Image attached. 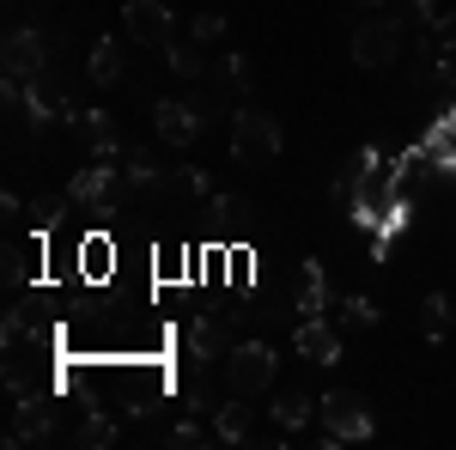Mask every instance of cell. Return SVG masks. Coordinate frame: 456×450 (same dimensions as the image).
<instances>
[{
	"label": "cell",
	"instance_id": "4fadbf2b",
	"mask_svg": "<svg viewBox=\"0 0 456 450\" xmlns=\"http://www.w3.org/2000/svg\"><path fill=\"white\" fill-rule=\"evenodd\" d=\"M292 341H298V353H305L311 365H335V359H341V335H335V329H329L322 316H305Z\"/></svg>",
	"mask_w": 456,
	"mask_h": 450
},
{
	"label": "cell",
	"instance_id": "7a4b0ae2",
	"mask_svg": "<svg viewBox=\"0 0 456 450\" xmlns=\"http://www.w3.org/2000/svg\"><path fill=\"white\" fill-rule=\"evenodd\" d=\"M281 116H268L262 104H244L232 110V159L238 165H268V159H281Z\"/></svg>",
	"mask_w": 456,
	"mask_h": 450
},
{
	"label": "cell",
	"instance_id": "2e32d148",
	"mask_svg": "<svg viewBox=\"0 0 456 450\" xmlns=\"http://www.w3.org/2000/svg\"><path fill=\"white\" fill-rule=\"evenodd\" d=\"M208 372L213 365H195V378L183 383V414H213V408H219V389H213Z\"/></svg>",
	"mask_w": 456,
	"mask_h": 450
},
{
	"label": "cell",
	"instance_id": "7402d4cb",
	"mask_svg": "<svg viewBox=\"0 0 456 450\" xmlns=\"http://www.w3.org/2000/svg\"><path fill=\"white\" fill-rule=\"evenodd\" d=\"M122 171H128V183H134V189H146V183L159 176V159H152L146 146H122Z\"/></svg>",
	"mask_w": 456,
	"mask_h": 450
},
{
	"label": "cell",
	"instance_id": "6da1fadb",
	"mask_svg": "<svg viewBox=\"0 0 456 450\" xmlns=\"http://www.w3.org/2000/svg\"><path fill=\"white\" fill-rule=\"evenodd\" d=\"M316 414H322V432H316V445H322V450L365 445V438L378 432V414H371V402H365L359 389H329V396L316 402Z\"/></svg>",
	"mask_w": 456,
	"mask_h": 450
},
{
	"label": "cell",
	"instance_id": "5bb4252c",
	"mask_svg": "<svg viewBox=\"0 0 456 450\" xmlns=\"http://www.w3.org/2000/svg\"><path fill=\"white\" fill-rule=\"evenodd\" d=\"M213 438H219V445H249V438H256V420H249L244 396H238V402H219V408H213Z\"/></svg>",
	"mask_w": 456,
	"mask_h": 450
},
{
	"label": "cell",
	"instance_id": "8992f818",
	"mask_svg": "<svg viewBox=\"0 0 456 450\" xmlns=\"http://www.w3.org/2000/svg\"><path fill=\"white\" fill-rule=\"evenodd\" d=\"M122 37H134L141 49H171L176 43V19L165 0H128L122 6Z\"/></svg>",
	"mask_w": 456,
	"mask_h": 450
},
{
	"label": "cell",
	"instance_id": "e0dca14e",
	"mask_svg": "<svg viewBox=\"0 0 456 450\" xmlns=\"http://www.w3.org/2000/svg\"><path fill=\"white\" fill-rule=\"evenodd\" d=\"M311 414H316V402L305 396V389H286L281 402H274V426H286V432H305Z\"/></svg>",
	"mask_w": 456,
	"mask_h": 450
},
{
	"label": "cell",
	"instance_id": "4dcf8cb0",
	"mask_svg": "<svg viewBox=\"0 0 456 450\" xmlns=\"http://www.w3.org/2000/svg\"><path fill=\"white\" fill-rule=\"evenodd\" d=\"M432 31H438V43H444V49H456V12H444V19H438Z\"/></svg>",
	"mask_w": 456,
	"mask_h": 450
},
{
	"label": "cell",
	"instance_id": "d6986e66",
	"mask_svg": "<svg viewBox=\"0 0 456 450\" xmlns=\"http://www.w3.org/2000/svg\"><path fill=\"white\" fill-rule=\"evenodd\" d=\"M110 256H116V243H110L104 232L79 238V274H86V280H104L110 274Z\"/></svg>",
	"mask_w": 456,
	"mask_h": 450
},
{
	"label": "cell",
	"instance_id": "7c38bea8",
	"mask_svg": "<svg viewBox=\"0 0 456 450\" xmlns=\"http://www.w3.org/2000/svg\"><path fill=\"white\" fill-rule=\"evenodd\" d=\"M225 353H232L225 323H219V316H201V323L189 329V359H195V365H225Z\"/></svg>",
	"mask_w": 456,
	"mask_h": 450
},
{
	"label": "cell",
	"instance_id": "ac0fdd59",
	"mask_svg": "<svg viewBox=\"0 0 456 450\" xmlns=\"http://www.w3.org/2000/svg\"><path fill=\"white\" fill-rule=\"evenodd\" d=\"M92 86H116L122 79V37H104L98 49H92Z\"/></svg>",
	"mask_w": 456,
	"mask_h": 450
},
{
	"label": "cell",
	"instance_id": "277c9868",
	"mask_svg": "<svg viewBox=\"0 0 456 450\" xmlns=\"http://www.w3.org/2000/svg\"><path fill=\"white\" fill-rule=\"evenodd\" d=\"M6 389H12V396H55L49 353H43V341L31 347V329L6 341Z\"/></svg>",
	"mask_w": 456,
	"mask_h": 450
},
{
	"label": "cell",
	"instance_id": "f1b7e54d",
	"mask_svg": "<svg viewBox=\"0 0 456 450\" xmlns=\"http://www.w3.org/2000/svg\"><path fill=\"white\" fill-rule=\"evenodd\" d=\"M189 37H195V43H219V37H225V19H219V12H195Z\"/></svg>",
	"mask_w": 456,
	"mask_h": 450
},
{
	"label": "cell",
	"instance_id": "603a6c76",
	"mask_svg": "<svg viewBox=\"0 0 456 450\" xmlns=\"http://www.w3.org/2000/svg\"><path fill=\"white\" fill-rule=\"evenodd\" d=\"M378 305L365 299V292H353V299H341V329H378Z\"/></svg>",
	"mask_w": 456,
	"mask_h": 450
},
{
	"label": "cell",
	"instance_id": "cb8c5ba5",
	"mask_svg": "<svg viewBox=\"0 0 456 450\" xmlns=\"http://www.w3.org/2000/svg\"><path fill=\"white\" fill-rule=\"evenodd\" d=\"M329 305V292H322V262H305V280H298V311H322Z\"/></svg>",
	"mask_w": 456,
	"mask_h": 450
},
{
	"label": "cell",
	"instance_id": "30bf717a",
	"mask_svg": "<svg viewBox=\"0 0 456 450\" xmlns=\"http://www.w3.org/2000/svg\"><path fill=\"white\" fill-rule=\"evenodd\" d=\"M152 122H159V140L165 146H189V140L208 128V116L195 110V98H165V104L152 110Z\"/></svg>",
	"mask_w": 456,
	"mask_h": 450
},
{
	"label": "cell",
	"instance_id": "ba28073f",
	"mask_svg": "<svg viewBox=\"0 0 456 450\" xmlns=\"http://www.w3.org/2000/svg\"><path fill=\"white\" fill-rule=\"evenodd\" d=\"M49 438H55V396H19V414L6 426V450L49 445Z\"/></svg>",
	"mask_w": 456,
	"mask_h": 450
},
{
	"label": "cell",
	"instance_id": "44dd1931",
	"mask_svg": "<svg viewBox=\"0 0 456 450\" xmlns=\"http://www.w3.org/2000/svg\"><path fill=\"white\" fill-rule=\"evenodd\" d=\"M165 55H171V73H183V79H201V73H208V61H201V43H195V37H189V43H171Z\"/></svg>",
	"mask_w": 456,
	"mask_h": 450
},
{
	"label": "cell",
	"instance_id": "ffe728a7",
	"mask_svg": "<svg viewBox=\"0 0 456 450\" xmlns=\"http://www.w3.org/2000/svg\"><path fill=\"white\" fill-rule=\"evenodd\" d=\"M213 219L225 232H244V225H256V201L249 195H213Z\"/></svg>",
	"mask_w": 456,
	"mask_h": 450
},
{
	"label": "cell",
	"instance_id": "d6a6232c",
	"mask_svg": "<svg viewBox=\"0 0 456 450\" xmlns=\"http://www.w3.org/2000/svg\"><path fill=\"white\" fill-rule=\"evenodd\" d=\"M371 6H384V0H371Z\"/></svg>",
	"mask_w": 456,
	"mask_h": 450
},
{
	"label": "cell",
	"instance_id": "1f68e13d",
	"mask_svg": "<svg viewBox=\"0 0 456 450\" xmlns=\"http://www.w3.org/2000/svg\"><path fill=\"white\" fill-rule=\"evenodd\" d=\"M414 19H420L426 31H432V25H438V0H414Z\"/></svg>",
	"mask_w": 456,
	"mask_h": 450
},
{
	"label": "cell",
	"instance_id": "9c48e42d",
	"mask_svg": "<svg viewBox=\"0 0 456 450\" xmlns=\"http://www.w3.org/2000/svg\"><path fill=\"white\" fill-rule=\"evenodd\" d=\"M25 110H31L37 128H49V122H73V104H68V92H61V79H55V68H43L31 86H25Z\"/></svg>",
	"mask_w": 456,
	"mask_h": 450
},
{
	"label": "cell",
	"instance_id": "f546056e",
	"mask_svg": "<svg viewBox=\"0 0 456 450\" xmlns=\"http://www.w3.org/2000/svg\"><path fill=\"white\" fill-rule=\"evenodd\" d=\"M6 286H12V292L25 286V250H6Z\"/></svg>",
	"mask_w": 456,
	"mask_h": 450
},
{
	"label": "cell",
	"instance_id": "83f0119b",
	"mask_svg": "<svg viewBox=\"0 0 456 450\" xmlns=\"http://www.w3.org/2000/svg\"><path fill=\"white\" fill-rule=\"evenodd\" d=\"M171 445H183V450H208V445H219V438H213L201 420H189V414H183V420L171 426Z\"/></svg>",
	"mask_w": 456,
	"mask_h": 450
},
{
	"label": "cell",
	"instance_id": "52a82bcc",
	"mask_svg": "<svg viewBox=\"0 0 456 450\" xmlns=\"http://www.w3.org/2000/svg\"><path fill=\"white\" fill-rule=\"evenodd\" d=\"M395 55H402V19H365L359 31H353V61L359 68H395Z\"/></svg>",
	"mask_w": 456,
	"mask_h": 450
},
{
	"label": "cell",
	"instance_id": "9a60e30c",
	"mask_svg": "<svg viewBox=\"0 0 456 450\" xmlns=\"http://www.w3.org/2000/svg\"><path fill=\"white\" fill-rule=\"evenodd\" d=\"M68 213H73V195H37L31 201V225L43 232V238H55V232L68 225Z\"/></svg>",
	"mask_w": 456,
	"mask_h": 450
},
{
	"label": "cell",
	"instance_id": "5b68a950",
	"mask_svg": "<svg viewBox=\"0 0 456 450\" xmlns=\"http://www.w3.org/2000/svg\"><path fill=\"white\" fill-rule=\"evenodd\" d=\"M0 68H6V79L31 86L37 73L49 68V43H43V31H37V25H12L6 43H0Z\"/></svg>",
	"mask_w": 456,
	"mask_h": 450
},
{
	"label": "cell",
	"instance_id": "4316f807",
	"mask_svg": "<svg viewBox=\"0 0 456 450\" xmlns=\"http://www.w3.org/2000/svg\"><path fill=\"white\" fill-rule=\"evenodd\" d=\"M219 86H225V92H249V86H256L249 55H225V61H219Z\"/></svg>",
	"mask_w": 456,
	"mask_h": 450
},
{
	"label": "cell",
	"instance_id": "d4e9b609",
	"mask_svg": "<svg viewBox=\"0 0 456 450\" xmlns=\"http://www.w3.org/2000/svg\"><path fill=\"white\" fill-rule=\"evenodd\" d=\"M73 438H79V445H92V450H110V445H116V420H110V414H86Z\"/></svg>",
	"mask_w": 456,
	"mask_h": 450
},
{
	"label": "cell",
	"instance_id": "8fae6325",
	"mask_svg": "<svg viewBox=\"0 0 456 450\" xmlns=\"http://www.w3.org/2000/svg\"><path fill=\"white\" fill-rule=\"evenodd\" d=\"M73 128L86 135L92 159H110V165H122V140H116V122H110V110H73Z\"/></svg>",
	"mask_w": 456,
	"mask_h": 450
},
{
	"label": "cell",
	"instance_id": "484cf974",
	"mask_svg": "<svg viewBox=\"0 0 456 450\" xmlns=\"http://www.w3.org/2000/svg\"><path fill=\"white\" fill-rule=\"evenodd\" d=\"M420 329H426V341H444V329H451V299H444V292H432V299H426Z\"/></svg>",
	"mask_w": 456,
	"mask_h": 450
},
{
	"label": "cell",
	"instance_id": "3957f363",
	"mask_svg": "<svg viewBox=\"0 0 456 450\" xmlns=\"http://www.w3.org/2000/svg\"><path fill=\"white\" fill-rule=\"evenodd\" d=\"M219 372H225V383H232V396H262V389H274L281 359H274L268 341H232V353H225Z\"/></svg>",
	"mask_w": 456,
	"mask_h": 450
}]
</instances>
